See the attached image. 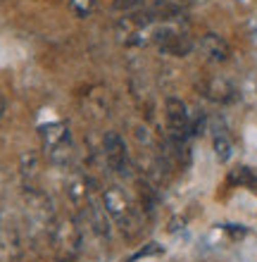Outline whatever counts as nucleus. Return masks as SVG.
<instances>
[{"instance_id": "obj_1", "label": "nucleus", "mask_w": 257, "mask_h": 262, "mask_svg": "<svg viewBox=\"0 0 257 262\" xmlns=\"http://www.w3.org/2000/svg\"><path fill=\"white\" fill-rule=\"evenodd\" d=\"M103 205L105 210H107V214H110V220L117 224L122 231H124L126 236H136L138 234V212H136V207H133V203L129 200V195L122 191V188L112 186L107 188L103 195Z\"/></svg>"}, {"instance_id": "obj_2", "label": "nucleus", "mask_w": 257, "mask_h": 262, "mask_svg": "<svg viewBox=\"0 0 257 262\" xmlns=\"http://www.w3.org/2000/svg\"><path fill=\"white\" fill-rule=\"evenodd\" d=\"M165 122H167V138L176 143H188L193 136V122L188 115V107L179 98H167L165 100Z\"/></svg>"}, {"instance_id": "obj_3", "label": "nucleus", "mask_w": 257, "mask_h": 262, "mask_svg": "<svg viewBox=\"0 0 257 262\" xmlns=\"http://www.w3.org/2000/svg\"><path fill=\"white\" fill-rule=\"evenodd\" d=\"M24 214H27V227L36 234L41 231H53V207H50V200L45 198L38 191H27V198H24Z\"/></svg>"}, {"instance_id": "obj_4", "label": "nucleus", "mask_w": 257, "mask_h": 262, "mask_svg": "<svg viewBox=\"0 0 257 262\" xmlns=\"http://www.w3.org/2000/svg\"><path fill=\"white\" fill-rule=\"evenodd\" d=\"M50 243H53V250L57 255L69 260L81 250V229L72 217L60 220L50 231Z\"/></svg>"}, {"instance_id": "obj_5", "label": "nucleus", "mask_w": 257, "mask_h": 262, "mask_svg": "<svg viewBox=\"0 0 257 262\" xmlns=\"http://www.w3.org/2000/svg\"><path fill=\"white\" fill-rule=\"evenodd\" d=\"M41 138H43L45 150L53 155V160H55L57 165H64L72 158V136L64 122L41 126Z\"/></svg>"}, {"instance_id": "obj_6", "label": "nucleus", "mask_w": 257, "mask_h": 262, "mask_svg": "<svg viewBox=\"0 0 257 262\" xmlns=\"http://www.w3.org/2000/svg\"><path fill=\"white\" fill-rule=\"evenodd\" d=\"M19 257V231L12 217L0 210V262H14Z\"/></svg>"}, {"instance_id": "obj_7", "label": "nucleus", "mask_w": 257, "mask_h": 262, "mask_svg": "<svg viewBox=\"0 0 257 262\" xmlns=\"http://www.w3.org/2000/svg\"><path fill=\"white\" fill-rule=\"evenodd\" d=\"M103 150H105V158H107V165H110L112 172H124L126 162H129V152H126L124 138L119 136L117 131H107L105 134Z\"/></svg>"}, {"instance_id": "obj_8", "label": "nucleus", "mask_w": 257, "mask_h": 262, "mask_svg": "<svg viewBox=\"0 0 257 262\" xmlns=\"http://www.w3.org/2000/svg\"><path fill=\"white\" fill-rule=\"evenodd\" d=\"M157 46H160L162 53L174 57H186L193 50V41L183 34H176V31H167V34L157 36Z\"/></svg>"}, {"instance_id": "obj_9", "label": "nucleus", "mask_w": 257, "mask_h": 262, "mask_svg": "<svg viewBox=\"0 0 257 262\" xmlns=\"http://www.w3.org/2000/svg\"><path fill=\"white\" fill-rule=\"evenodd\" d=\"M202 93H205L209 100H215V103H231V100L236 98V89H233V83L226 81V79H219V76L207 79L205 86H202Z\"/></svg>"}, {"instance_id": "obj_10", "label": "nucleus", "mask_w": 257, "mask_h": 262, "mask_svg": "<svg viewBox=\"0 0 257 262\" xmlns=\"http://www.w3.org/2000/svg\"><path fill=\"white\" fill-rule=\"evenodd\" d=\"M200 50L202 55L212 60V62H224V60H229V46L224 38H219L217 34H207L200 38Z\"/></svg>"}, {"instance_id": "obj_11", "label": "nucleus", "mask_w": 257, "mask_h": 262, "mask_svg": "<svg viewBox=\"0 0 257 262\" xmlns=\"http://www.w3.org/2000/svg\"><path fill=\"white\" fill-rule=\"evenodd\" d=\"M212 145H215V152H217V160H219V162H226V160L231 158L233 145H231V138H229V134H226V129H224L219 122H217L215 129H212Z\"/></svg>"}, {"instance_id": "obj_12", "label": "nucleus", "mask_w": 257, "mask_h": 262, "mask_svg": "<svg viewBox=\"0 0 257 262\" xmlns=\"http://www.w3.org/2000/svg\"><path fill=\"white\" fill-rule=\"evenodd\" d=\"M229 179H231V184L248 186V188H252V191L257 193V177H255V172H252L250 167H238V169H233V174H231Z\"/></svg>"}, {"instance_id": "obj_13", "label": "nucleus", "mask_w": 257, "mask_h": 262, "mask_svg": "<svg viewBox=\"0 0 257 262\" xmlns=\"http://www.w3.org/2000/svg\"><path fill=\"white\" fill-rule=\"evenodd\" d=\"M160 253H162V246H160V243H150L148 248L138 250L136 255H131V257H129V260H126V262H136V260H141V257H148V255H160Z\"/></svg>"}, {"instance_id": "obj_14", "label": "nucleus", "mask_w": 257, "mask_h": 262, "mask_svg": "<svg viewBox=\"0 0 257 262\" xmlns=\"http://www.w3.org/2000/svg\"><path fill=\"white\" fill-rule=\"evenodd\" d=\"M72 10H74L79 17H86V14L93 10V0H72Z\"/></svg>"}, {"instance_id": "obj_15", "label": "nucleus", "mask_w": 257, "mask_h": 262, "mask_svg": "<svg viewBox=\"0 0 257 262\" xmlns=\"http://www.w3.org/2000/svg\"><path fill=\"white\" fill-rule=\"evenodd\" d=\"M143 0H112V7L114 10H122V12H129V10H136Z\"/></svg>"}, {"instance_id": "obj_16", "label": "nucleus", "mask_w": 257, "mask_h": 262, "mask_svg": "<svg viewBox=\"0 0 257 262\" xmlns=\"http://www.w3.org/2000/svg\"><path fill=\"white\" fill-rule=\"evenodd\" d=\"M3 112H5V98L0 96V117H3Z\"/></svg>"}, {"instance_id": "obj_17", "label": "nucleus", "mask_w": 257, "mask_h": 262, "mask_svg": "<svg viewBox=\"0 0 257 262\" xmlns=\"http://www.w3.org/2000/svg\"><path fill=\"white\" fill-rule=\"evenodd\" d=\"M0 5H3V0H0Z\"/></svg>"}]
</instances>
